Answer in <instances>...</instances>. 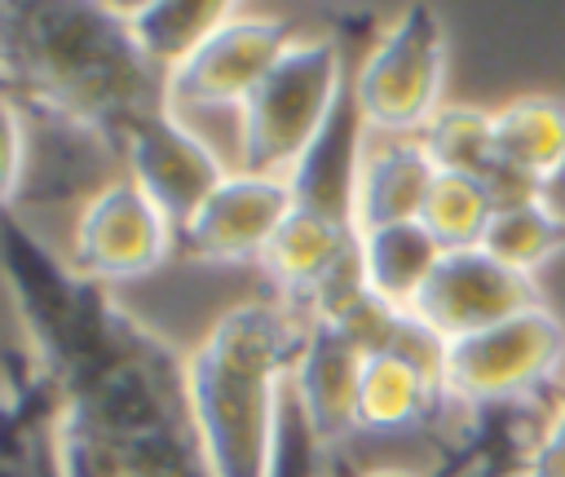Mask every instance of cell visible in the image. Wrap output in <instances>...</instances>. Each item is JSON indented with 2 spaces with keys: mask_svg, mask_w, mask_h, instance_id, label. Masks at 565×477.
Segmentation results:
<instances>
[{
  "mask_svg": "<svg viewBox=\"0 0 565 477\" xmlns=\"http://www.w3.org/2000/svg\"><path fill=\"white\" fill-rule=\"evenodd\" d=\"M4 80L22 110L102 146L163 110V71L137 49L119 4L4 9Z\"/></svg>",
  "mask_w": 565,
  "mask_h": 477,
  "instance_id": "6da1fadb",
  "label": "cell"
},
{
  "mask_svg": "<svg viewBox=\"0 0 565 477\" xmlns=\"http://www.w3.org/2000/svg\"><path fill=\"white\" fill-rule=\"evenodd\" d=\"M300 331L305 318L282 300H238L185 353V406L212 477H278Z\"/></svg>",
  "mask_w": 565,
  "mask_h": 477,
  "instance_id": "7a4b0ae2",
  "label": "cell"
},
{
  "mask_svg": "<svg viewBox=\"0 0 565 477\" xmlns=\"http://www.w3.org/2000/svg\"><path fill=\"white\" fill-rule=\"evenodd\" d=\"M344 97V49L331 35H291L282 57L238 106V155L247 172L300 177L309 155H318L335 106Z\"/></svg>",
  "mask_w": 565,
  "mask_h": 477,
  "instance_id": "3957f363",
  "label": "cell"
},
{
  "mask_svg": "<svg viewBox=\"0 0 565 477\" xmlns=\"http://www.w3.org/2000/svg\"><path fill=\"white\" fill-rule=\"evenodd\" d=\"M446 35L433 9H402L353 71V115L375 137H419L446 106Z\"/></svg>",
  "mask_w": 565,
  "mask_h": 477,
  "instance_id": "277c9868",
  "label": "cell"
},
{
  "mask_svg": "<svg viewBox=\"0 0 565 477\" xmlns=\"http://www.w3.org/2000/svg\"><path fill=\"white\" fill-rule=\"evenodd\" d=\"M565 362V322L556 309L534 305L486 331L446 340L441 402L455 406H503L534 393Z\"/></svg>",
  "mask_w": 565,
  "mask_h": 477,
  "instance_id": "5b68a950",
  "label": "cell"
},
{
  "mask_svg": "<svg viewBox=\"0 0 565 477\" xmlns=\"http://www.w3.org/2000/svg\"><path fill=\"white\" fill-rule=\"evenodd\" d=\"M296 31L278 13L234 4L221 26L163 80V110L190 119L199 110H234L256 93Z\"/></svg>",
  "mask_w": 565,
  "mask_h": 477,
  "instance_id": "8992f818",
  "label": "cell"
},
{
  "mask_svg": "<svg viewBox=\"0 0 565 477\" xmlns=\"http://www.w3.org/2000/svg\"><path fill=\"white\" fill-rule=\"evenodd\" d=\"M177 247V225L128 181L97 186L71 225V269L88 283H128L154 274Z\"/></svg>",
  "mask_w": 565,
  "mask_h": 477,
  "instance_id": "52a82bcc",
  "label": "cell"
},
{
  "mask_svg": "<svg viewBox=\"0 0 565 477\" xmlns=\"http://www.w3.org/2000/svg\"><path fill=\"white\" fill-rule=\"evenodd\" d=\"M300 203L291 177L230 168V177L199 203V212L177 230V243L190 261L203 265H247L265 256L274 230Z\"/></svg>",
  "mask_w": 565,
  "mask_h": 477,
  "instance_id": "ba28073f",
  "label": "cell"
},
{
  "mask_svg": "<svg viewBox=\"0 0 565 477\" xmlns=\"http://www.w3.org/2000/svg\"><path fill=\"white\" fill-rule=\"evenodd\" d=\"M124 177L181 230L199 203L230 177L225 159L190 128V119H177L168 110H154L137 119L119 141Z\"/></svg>",
  "mask_w": 565,
  "mask_h": 477,
  "instance_id": "9c48e42d",
  "label": "cell"
},
{
  "mask_svg": "<svg viewBox=\"0 0 565 477\" xmlns=\"http://www.w3.org/2000/svg\"><path fill=\"white\" fill-rule=\"evenodd\" d=\"M534 305H543V296L530 274L508 269L481 247H463V252H441L428 287L415 300V314L441 340H459L503 318H516Z\"/></svg>",
  "mask_w": 565,
  "mask_h": 477,
  "instance_id": "30bf717a",
  "label": "cell"
},
{
  "mask_svg": "<svg viewBox=\"0 0 565 477\" xmlns=\"http://www.w3.org/2000/svg\"><path fill=\"white\" fill-rule=\"evenodd\" d=\"M353 265H358V230L349 225L344 208H327L318 199H300L260 256L274 296L300 318Z\"/></svg>",
  "mask_w": 565,
  "mask_h": 477,
  "instance_id": "8fae6325",
  "label": "cell"
},
{
  "mask_svg": "<svg viewBox=\"0 0 565 477\" xmlns=\"http://www.w3.org/2000/svg\"><path fill=\"white\" fill-rule=\"evenodd\" d=\"M362 349L331 322L305 318L300 349L291 362V398L305 420V433L318 446H340L358 433V384Z\"/></svg>",
  "mask_w": 565,
  "mask_h": 477,
  "instance_id": "7c38bea8",
  "label": "cell"
},
{
  "mask_svg": "<svg viewBox=\"0 0 565 477\" xmlns=\"http://www.w3.org/2000/svg\"><path fill=\"white\" fill-rule=\"evenodd\" d=\"M433 177L437 168L428 163L419 137H375L358 128V146L349 155V186H344L349 225L362 234L375 225L419 221Z\"/></svg>",
  "mask_w": 565,
  "mask_h": 477,
  "instance_id": "4fadbf2b",
  "label": "cell"
},
{
  "mask_svg": "<svg viewBox=\"0 0 565 477\" xmlns=\"http://www.w3.org/2000/svg\"><path fill=\"white\" fill-rule=\"evenodd\" d=\"M494 132V172L490 194L494 203H521L534 199L543 177L565 159V102L525 93L490 110Z\"/></svg>",
  "mask_w": 565,
  "mask_h": 477,
  "instance_id": "5bb4252c",
  "label": "cell"
},
{
  "mask_svg": "<svg viewBox=\"0 0 565 477\" xmlns=\"http://www.w3.org/2000/svg\"><path fill=\"white\" fill-rule=\"evenodd\" d=\"M437 261H441V247L419 221L375 225V230L358 234L362 287L397 314H415V300L428 287Z\"/></svg>",
  "mask_w": 565,
  "mask_h": 477,
  "instance_id": "9a60e30c",
  "label": "cell"
},
{
  "mask_svg": "<svg viewBox=\"0 0 565 477\" xmlns=\"http://www.w3.org/2000/svg\"><path fill=\"white\" fill-rule=\"evenodd\" d=\"M437 402H441V384L415 358L397 349H380L362 358L358 433H406L424 424V415Z\"/></svg>",
  "mask_w": 565,
  "mask_h": 477,
  "instance_id": "2e32d148",
  "label": "cell"
},
{
  "mask_svg": "<svg viewBox=\"0 0 565 477\" xmlns=\"http://www.w3.org/2000/svg\"><path fill=\"white\" fill-rule=\"evenodd\" d=\"M230 0H146V4H119L137 49L168 75L181 66L230 13Z\"/></svg>",
  "mask_w": 565,
  "mask_h": 477,
  "instance_id": "e0dca14e",
  "label": "cell"
},
{
  "mask_svg": "<svg viewBox=\"0 0 565 477\" xmlns=\"http://www.w3.org/2000/svg\"><path fill=\"white\" fill-rule=\"evenodd\" d=\"M477 247L503 261L508 269L534 278L547 261L565 252V216H556L539 194L521 203H499Z\"/></svg>",
  "mask_w": 565,
  "mask_h": 477,
  "instance_id": "ac0fdd59",
  "label": "cell"
},
{
  "mask_svg": "<svg viewBox=\"0 0 565 477\" xmlns=\"http://www.w3.org/2000/svg\"><path fill=\"white\" fill-rule=\"evenodd\" d=\"M419 146L437 172H459L490 181L494 172V132H490V110L472 102H446L419 132Z\"/></svg>",
  "mask_w": 565,
  "mask_h": 477,
  "instance_id": "d6986e66",
  "label": "cell"
},
{
  "mask_svg": "<svg viewBox=\"0 0 565 477\" xmlns=\"http://www.w3.org/2000/svg\"><path fill=\"white\" fill-rule=\"evenodd\" d=\"M494 194L486 181L477 177H459V172H437L433 177V190L424 199V212H419V225L437 239L441 252H463V247H477L490 216H494Z\"/></svg>",
  "mask_w": 565,
  "mask_h": 477,
  "instance_id": "ffe728a7",
  "label": "cell"
},
{
  "mask_svg": "<svg viewBox=\"0 0 565 477\" xmlns=\"http://www.w3.org/2000/svg\"><path fill=\"white\" fill-rule=\"evenodd\" d=\"M516 477H565V402L556 406V415L539 433V442H534V451Z\"/></svg>",
  "mask_w": 565,
  "mask_h": 477,
  "instance_id": "44dd1931",
  "label": "cell"
},
{
  "mask_svg": "<svg viewBox=\"0 0 565 477\" xmlns=\"http://www.w3.org/2000/svg\"><path fill=\"white\" fill-rule=\"evenodd\" d=\"M9 477H62L57 446H53V424H49V433H44L40 442H31L26 464H18V455H13V473H9Z\"/></svg>",
  "mask_w": 565,
  "mask_h": 477,
  "instance_id": "7402d4cb",
  "label": "cell"
},
{
  "mask_svg": "<svg viewBox=\"0 0 565 477\" xmlns=\"http://www.w3.org/2000/svg\"><path fill=\"white\" fill-rule=\"evenodd\" d=\"M539 199L556 212V216H565V159L543 177V186H539Z\"/></svg>",
  "mask_w": 565,
  "mask_h": 477,
  "instance_id": "603a6c76",
  "label": "cell"
},
{
  "mask_svg": "<svg viewBox=\"0 0 565 477\" xmlns=\"http://www.w3.org/2000/svg\"><path fill=\"white\" fill-rule=\"evenodd\" d=\"M358 477H419V473H411V468H388V464H380V468H366V473H358Z\"/></svg>",
  "mask_w": 565,
  "mask_h": 477,
  "instance_id": "cb8c5ba5",
  "label": "cell"
}]
</instances>
